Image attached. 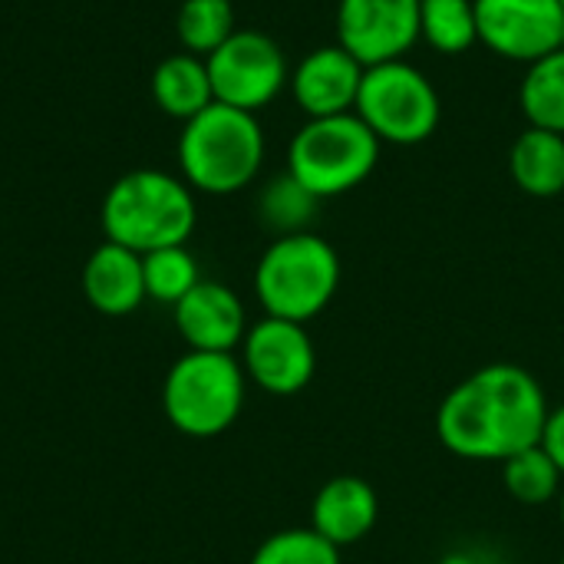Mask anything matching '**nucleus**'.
Here are the masks:
<instances>
[{"label": "nucleus", "instance_id": "f257e3e1", "mask_svg": "<svg viewBox=\"0 0 564 564\" xmlns=\"http://www.w3.org/2000/svg\"><path fill=\"white\" fill-rule=\"evenodd\" d=\"M549 410L542 383L525 367L489 364L443 397L436 436L459 459L506 463L542 443Z\"/></svg>", "mask_w": 564, "mask_h": 564}, {"label": "nucleus", "instance_id": "f03ea898", "mask_svg": "<svg viewBox=\"0 0 564 564\" xmlns=\"http://www.w3.org/2000/svg\"><path fill=\"white\" fill-rule=\"evenodd\" d=\"M106 241H116L135 254L188 245L198 205L182 175L162 169H135L119 175L102 195L99 212Z\"/></svg>", "mask_w": 564, "mask_h": 564}, {"label": "nucleus", "instance_id": "7ed1b4c3", "mask_svg": "<svg viewBox=\"0 0 564 564\" xmlns=\"http://www.w3.org/2000/svg\"><path fill=\"white\" fill-rule=\"evenodd\" d=\"M264 152L268 142L254 112L212 102L195 119L182 122L178 172L192 192L235 195L258 178Z\"/></svg>", "mask_w": 564, "mask_h": 564}, {"label": "nucleus", "instance_id": "20e7f679", "mask_svg": "<svg viewBox=\"0 0 564 564\" xmlns=\"http://www.w3.org/2000/svg\"><path fill=\"white\" fill-rule=\"evenodd\" d=\"M337 288L340 254L314 231L274 238L254 268V294L264 314L294 324H307L324 314Z\"/></svg>", "mask_w": 564, "mask_h": 564}, {"label": "nucleus", "instance_id": "39448f33", "mask_svg": "<svg viewBox=\"0 0 564 564\" xmlns=\"http://www.w3.org/2000/svg\"><path fill=\"white\" fill-rule=\"evenodd\" d=\"M383 142L357 112L307 119L288 145V172L321 202L364 185L380 165Z\"/></svg>", "mask_w": 564, "mask_h": 564}, {"label": "nucleus", "instance_id": "423d86ee", "mask_svg": "<svg viewBox=\"0 0 564 564\" xmlns=\"http://www.w3.org/2000/svg\"><path fill=\"white\" fill-rule=\"evenodd\" d=\"M245 390L248 377L235 354L188 350L165 373L162 406L178 433L192 440H212L235 426L245 406Z\"/></svg>", "mask_w": 564, "mask_h": 564}, {"label": "nucleus", "instance_id": "0eeeda50", "mask_svg": "<svg viewBox=\"0 0 564 564\" xmlns=\"http://www.w3.org/2000/svg\"><path fill=\"white\" fill-rule=\"evenodd\" d=\"M354 112L380 142L420 145L440 129L443 102L433 79L420 66L390 59L364 69Z\"/></svg>", "mask_w": 564, "mask_h": 564}, {"label": "nucleus", "instance_id": "6e6552de", "mask_svg": "<svg viewBox=\"0 0 564 564\" xmlns=\"http://www.w3.org/2000/svg\"><path fill=\"white\" fill-rule=\"evenodd\" d=\"M205 63L215 102L254 116L268 109L288 89L291 79L284 50L278 46L274 36L261 30H235L212 56H205Z\"/></svg>", "mask_w": 564, "mask_h": 564}, {"label": "nucleus", "instance_id": "1a4fd4ad", "mask_svg": "<svg viewBox=\"0 0 564 564\" xmlns=\"http://www.w3.org/2000/svg\"><path fill=\"white\" fill-rule=\"evenodd\" d=\"M241 367L258 390L271 397H294L314 380L317 350L304 324L264 314L241 340Z\"/></svg>", "mask_w": 564, "mask_h": 564}, {"label": "nucleus", "instance_id": "9d476101", "mask_svg": "<svg viewBox=\"0 0 564 564\" xmlns=\"http://www.w3.org/2000/svg\"><path fill=\"white\" fill-rule=\"evenodd\" d=\"M479 43L502 59L535 63L564 46L562 0H476Z\"/></svg>", "mask_w": 564, "mask_h": 564}, {"label": "nucleus", "instance_id": "9b49d317", "mask_svg": "<svg viewBox=\"0 0 564 564\" xmlns=\"http://www.w3.org/2000/svg\"><path fill=\"white\" fill-rule=\"evenodd\" d=\"M420 40V0H337V43L364 66L406 59Z\"/></svg>", "mask_w": 564, "mask_h": 564}, {"label": "nucleus", "instance_id": "f8f14e48", "mask_svg": "<svg viewBox=\"0 0 564 564\" xmlns=\"http://www.w3.org/2000/svg\"><path fill=\"white\" fill-rule=\"evenodd\" d=\"M364 63L354 59L340 43H327L311 50L294 69H291V96L297 109L307 119H324V116H340L354 112L357 93L364 83Z\"/></svg>", "mask_w": 564, "mask_h": 564}, {"label": "nucleus", "instance_id": "ddd939ff", "mask_svg": "<svg viewBox=\"0 0 564 564\" xmlns=\"http://www.w3.org/2000/svg\"><path fill=\"white\" fill-rule=\"evenodd\" d=\"M172 311L188 350L202 354H231L251 327L241 297L221 281H198Z\"/></svg>", "mask_w": 564, "mask_h": 564}, {"label": "nucleus", "instance_id": "4468645a", "mask_svg": "<svg viewBox=\"0 0 564 564\" xmlns=\"http://www.w3.org/2000/svg\"><path fill=\"white\" fill-rule=\"evenodd\" d=\"M380 522V496L360 476L327 479L311 502V529L340 552L364 542Z\"/></svg>", "mask_w": 564, "mask_h": 564}, {"label": "nucleus", "instance_id": "2eb2a0df", "mask_svg": "<svg viewBox=\"0 0 564 564\" xmlns=\"http://www.w3.org/2000/svg\"><path fill=\"white\" fill-rule=\"evenodd\" d=\"M83 294L89 307L106 317H126L139 311L145 301L142 254L116 241H102L83 264Z\"/></svg>", "mask_w": 564, "mask_h": 564}, {"label": "nucleus", "instance_id": "dca6fc26", "mask_svg": "<svg viewBox=\"0 0 564 564\" xmlns=\"http://www.w3.org/2000/svg\"><path fill=\"white\" fill-rule=\"evenodd\" d=\"M152 99L165 116L178 122H188L202 109H208L215 102V93H212L205 56H195L185 50L165 56L152 73Z\"/></svg>", "mask_w": 564, "mask_h": 564}, {"label": "nucleus", "instance_id": "f3484780", "mask_svg": "<svg viewBox=\"0 0 564 564\" xmlns=\"http://www.w3.org/2000/svg\"><path fill=\"white\" fill-rule=\"evenodd\" d=\"M512 182L532 198H555L564 192V135L529 126L509 149Z\"/></svg>", "mask_w": 564, "mask_h": 564}, {"label": "nucleus", "instance_id": "a211bd4d", "mask_svg": "<svg viewBox=\"0 0 564 564\" xmlns=\"http://www.w3.org/2000/svg\"><path fill=\"white\" fill-rule=\"evenodd\" d=\"M519 106L529 126L564 135V46L525 66Z\"/></svg>", "mask_w": 564, "mask_h": 564}, {"label": "nucleus", "instance_id": "6ab92c4d", "mask_svg": "<svg viewBox=\"0 0 564 564\" xmlns=\"http://www.w3.org/2000/svg\"><path fill=\"white\" fill-rule=\"evenodd\" d=\"M420 40L443 56H459L479 43L476 0H420Z\"/></svg>", "mask_w": 564, "mask_h": 564}, {"label": "nucleus", "instance_id": "aec40b11", "mask_svg": "<svg viewBox=\"0 0 564 564\" xmlns=\"http://www.w3.org/2000/svg\"><path fill=\"white\" fill-rule=\"evenodd\" d=\"M317 205H321V198L314 192H307L284 169L281 175H274L261 188V195H258V218L264 221L268 231H274V238L297 235V231H311V221L317 218Z\"/></svg>", "mask_w": 564, "mask_h": 564}, {"label": "nucleus", "instance_id": "412c9836", "mask_svg": "<svg viewBox=\"0 0 564 564\" xmlns=\"http://www.w3.org/2000/svg\"><path fill=\"white\" fill-rule=\"evenodd\" d=\"M499 466H502L506 492L522 506H545V502L562 496V469L555 466V459L542 446H529Z\"/></svg>", "mask_w": 564, "mask_h": 564}, {"label": "nucleus", "instance_id": "4be33fe9", "mask_svg": "<svg viewBox=\"0 0 564 564\" xmlns=\"http://www.w3.org/2000/svg\"><path fill=\"white\" fill-rule=\"evenodd\" d=\"M231 0H182L175 17V33L185 53L212 56L235 33Z\"/></svg>", "mask_w": 564, "mask_h": 564}, {"label": "nucleus", "instance_id": "5701e85b", "mask_svg": "<svg viewBox=\"0 0 564 564\" xmlns=\"http://www.w3.org/2000/svg\"><path fill=\"white\" fill-rule=\"evenodd\" d=\"M142 278H145V297L175 307L202 281V271L195 254L185 245H175L142 254Z\"/></svg>", "mask_w": 564, "mask_h": 564}, {"label": "nucleus", "instance_id": "b1692460", "mask_svg": "<svg viewBox=\"0 0 564 564\" xmlns=\"http://www.w3.org/2000/svg\"><path fill=\"white\" fill-rule=\"evenodd\" d=\"M251 564H340V549L314 529H284L254 549Z\"/></svg>", "mask_w": 564, "mask_h": 564}, {"label": "nucleus", "instance_id": "393cba45", "mask_svg": "<svg viewBox=\"0 0 564 564\" xmlns=\"http://www.w3.org/2000/svg\"><path fill=\"white\" fill-rule=\"evenodd\" d=\"M539 446L555 459V466L562 469L564 476V403L549 410V420H545V430H542V443Z\"/></svg>", "mask_w": 564, "mask_h": 564}, {"label": "nucleus", "instance_id": "a878e982", "mask_svg": "<svg viewBox=\"0 0 564 564\" xmlns=\"http://www.w3.org/2000/svg\"><path fill=\"white\" fill-rule=\"evenodd\" d=\"M436 564H486V558L479 552H473V549H453Z\"/></svg>", "mask_w": 564, "mask_h": 564}, {"label": "nucleus", "instance_id": "bb28decb", "mask_svg": "<svg viewBox=\"0 0 564 564\" xmlns=\"http://www.w3.org/2000/svg\"><path fill=\"white\" fill-rule=\"evenodd\" d=\"M558 519H562V529H564V486H562V496H558Z\"/></svg>", "mask_w": 564, "mask_h": 564}, {"label": "nucleus", "instance_id": "cd10ccee", "mask_svg": "<svg viewBox=\"0 0 564 564\" xmlns=\"http://www.w3.org/2000/svg\"><path fill=\"white\" fill-rule=\"evenodd\" d=\"M558 564H564V555H562V562H558Z\"/></svg>", "mask_w": 564, "mask_h": 564}, {"label": "nucleus", "instance_id": "c85d7f7f", "mask_svg": "<svg viewBox=\"0 0 564 564\" xmlns=\"http://www.w3.org/2000/svg\"><path fill=\"white\" fill-rule=\"evenodd\" d=\"M562 7H564V0H562Z\"/></svg>", "mask_w": 564, "mask_h": 564}]
</instances>
